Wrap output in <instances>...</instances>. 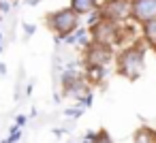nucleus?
I'll return each instance as SVG.
<instances>
[{
    "mask_svg": "<svg viewBox=\"0 0 156 143\" xmlns=\"http://www.w3.org/2000/svg\"><path fill=\"white\" fill-rule=\"evenodd\" d=\"M143 62H145V49L139 45L124 47L118 56V71L126 79H137L143 73Z\"/></svg>",
    "mask_w": 156,
    "mask_h": 143,
    "instance_id": "1",
    "label": "nucleus"
},
{
    "mask_svg": "<svg viewBox=\"0 0 156 143\" xmlns=\"http://www.w3.org/2000/svg\"><path fill=\"white\" fill-rule=\"evenodd\" d=\"M47 24L58 34V43H60L64 37H71V32L79 30V15L71 7L69 9H60V11L47 15Z\"/></svg>",
    "mask_w": 156,
    "mask_h": 143,
    "instance_id": "2",
    "label": "nucleus"
},
{
    "mask_svg": "<svg viewBox=\"0 0 156 143\" xmlns=\"http://www.w3.org/2000/svg\"><path fill=\"white\" fill-rule=\"evenodd\" d=\"M101 17L111 24L130 17V0H107L105 7L101 9Z\"/></svg>",
    "mask_w": 156,
    "mask_h": 143,
    "instance_id": "3",
    "label": "nucleus"
},
{
    "mask_svg": "<svg viewBox=\"0 0 156 143\" xmlns=\"http://www.w3.org/2000/svg\"><path fill=\"white\" fill-rule=\"evenodd\" d=\"M130 17L141 26L156 19V0H130Z\"/></svg>",
    "mask_w": 156,
    "mask_h": 143,
    "instance_id": "4",
    "label": "nucleus"
},
{
    "mask_svg": "<svg viewBox=\"0 0 156 143\" xmlns=\"http://www.w3.org/2000/svg\"><path fill=\"white\" fill-rule=\"evenodd\" d=\"M111 47L109 45H101L94 43L86 49V64L88 66H96V68H105V64H109L111 60Z\"/></svg>",
    "mask_w": 156,
    "mask_h": 143,
    "instance_id": "5",
    "label": "nucleus"
},
{
    "mask_svg": "<svg viewBox=\"0 0 156 143\" xmlns=\"http://www.w3.org/2000/svg\"><path fill=\"white\" fill-rule=\"evenodd\" d=\"M118 39V24H111V22H105L101 19L94 28H92V41L94 43H101V45H109Z\"/></svg>",
    "mask_w": 156,
    "mask_h": 143,
    "instance_id": "6",
    "label": "nucleus"
},
{
    "mask_svg": "<svg viewBox=\"0 0 156 143\" xmlns=\"http://www.w3.org/2000/svg\"><path fill=\"white\" fill-rule=\"evenodd\" d=\"M71 9L77 15H90L98 9V0H71Z\"/></svg>",
    "mask_w": 156,
    "mask_h": 143,
    "instance_id": "7",
    "label": "nucleus"
},
{
    "mask_svg": "<svg viewBox=\"0 0 156 143\" xmlns=\"http://www.w3.org/2000/svg\"><path fill=\"white\" fill-rule=\"evenodd\" d=\"M143 39L156 49V19H152V22H147V24H143Z\"/></svg>",
    "mask_w": 156,
    "mask_h": 143,
    "instance_id": "8",
    "label": "nucleus"
},
{
    "mask_svg": "<svg viewBox=\"0 0 156 143\" xmlns=\"http://www.w3.org/2000/svg\"><path fill=\"white\" fill-rule=\"evenodd\" d=\"M135 143H156V134H154V130H150V128H141V130L135 134Z\"/></svg>",
    "mask_w": 156,
    "mask_h": 143,
    "instance_id": "9",
    "label": "nucleus"
},
{
    "mask_svg": "<svg viewBox=\"0 0 156 143\" xmlns=\"http://www.w3.org/2000/svg\"><path fill=\"white\" fill-rule=\"evenodd\" d=\"M22 139V130H15V132H11L5 141H0V143H15V141H20Z\"/></svg>",
    "mask_w": 156,
    "mask_h": 143,
    "instance_id": "10",
    "label": "nucleus"
},
{
    "mask_svg": "<svg viewBox=\"0 0 156 143\" xmlns=\"http://www.w3.org/2000/svg\"><path fill=\"white\" fill-rule=\"evenodd\" d=\"M81 143H98V132H88Z\"/></svg>",
    "mask_w": 156,
    "mask_h": 143,
    "instance_id": "11",
    "label": "nucleus"
},
{
    "mask_svg": "<svg viewBox=\"0 0 156 143\" xmlns=\"http://www.w3.org/2000/svg\"><path fill=\"white\" fill-rule=\"evenodd\" d=\"M98 143H111V139H109V134L101 130V132H98Z\"/></svg>",
    "mask_w": 156,
    "mask_h": 143,
    "instance_id": "12",
    "label": "nucleus"
},
{
    "mask_svg": "<svg viewBox=\"0 0 156 143\" xmlns=\"http://www.w3.org/2000/svg\"><path fill=\"white\" fill-rule=\"evenodd\" d=\"M24 124H26V115H15V126L22 128Z\"/></svg>",
    "mask_w": 156,
    "mask_h": 143,
    "instance_id": "13",
    "label": "nucleus"
},
{
    "mask_svg": "<svg viewBox=\"0 0 156 143\" xmlns=\"http://www.w3.org/2000/svg\"><path fill=\"white\" fill-rule=\"evenodd\" d=\"M24 30H26V34L30 37V34H34V30H37V28H34L32 24H24Z\"/></svg>",
    "mask_w": 156,
    "mask_h": 143,
    "instance_id": "14",
    "label": "nucleus"
},
{
    "mask_svg": "<svg viewBox=\"0 0 156 143\" xmlns=\"http://www.w3.org/2000/svg\"><path fill=\"white\" fill-rule=\"evenodd\" d=\"M9 9H11L9 2H0V13H9Z\"/></svg>",
    "mask_w": 156,
    "mask_h": 143,
    "instance_id": "15",
    "label": "nucleus"
},
{
    "mask_svg": "<svg viewBox=\"0 0 156 143\" xmlns=\"http://www.w3.org/2000/svg\"><path fill=\"white\" fill-rule=\"evenodd\" d=\"M0 73H2V75H5V73H7V66H5V64H2V62H0Z\"/></svg>",
    "mask_w": 156,
    "mask_h": 143,
    "instance_id": "16",
    "label": "nucleus"
},
{
    "mask_svg": "<svg viewBox=\"0 0 156 143\" xmlns=\"http://www.w3.org/2000/svg\"><path fill=\"white\" fill-rule=\"evenodd\" d=\"M28 5H30V7H34V5H39V0H28Z\"/></svg>",
    "mask_w": 156,
    "mask_h": 143,
    "instance_id": "17",
    "label": "nucleus"
},
{
    "mask_svg": "<svg viewBox=\"0 0 156 143\" xmlns=\"http://www.w3.org/2000/svg\"><path fill=\"white\" fill-rule=\"evenodd\" d=\"M0 51H2V32H0Z\"/></svg>",
    "mask_w": 156,
    "mask_h": 143,
    "instance_id": "18",
    "label": "nucleus"
}]
</instances>
